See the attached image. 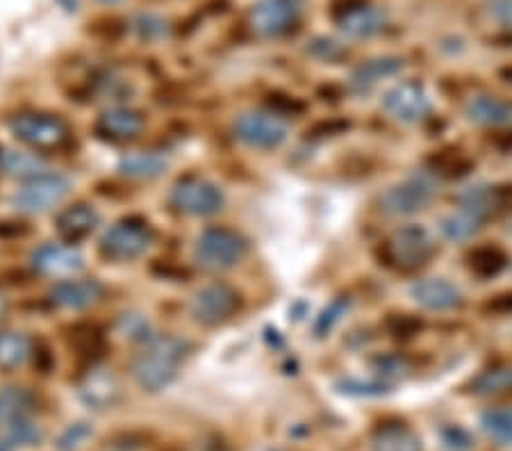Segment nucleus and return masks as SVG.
<instances>
[{
  "instance_id": "41",
  "label": "nucleus",
  "mask_w": 512,
  "mask_h": 451,
  "mask_svg": "<svg viewBox=\"0 0 512 451\" xmlns=\"http://www.w3.org/2000/svg\"><path fill=\"white\" fill-rule=\"evenodd\" d=\"M487 14L490 19L512 35V0H490L487 5Z\"/></svg>"
},
{
  "instance_id": "17",
  "label": "nucleus",
  "mask_w": 512,
  "mask_h": 451,
  "mask_svg": "<svg viewBox=\"0 0 512 451\" xmlns=\"http://www.w3.org/2000/svg\"><path fill=\"white\" fill-rule=\"evenodd\" d=\"M403 67H406V64H403L401 57H394V55L371 57V60L360 62L358 67L353 69L349 78V89L355 96H367L374 92L381 82L399 76Z\"/></svg>"
},
{
  "instance_id": "3",
  "label": "nucleus",
  "mask_w": 512,
  "mask_h": 451,
  "mask_svg": "<svg viewBox=\"0 0 512 451\" xmlns=\"http://www.w3.org/2000/svg\"><path fill=\"white\" fill-rule=\"evenodd\" d=\"M249 242L233 228L212 226L196 237L194 262L205 272H228L246 258Z\"/></svg>"
},
{
  "instance_id": "21",
  "label": "nucleus",
  "mask_w": 512,
  "mask_h": 451,
  "mask_svg": "<svg viewBox=\"0 0 512 451\" xmlns=\"http://www.w3.org/2000/svg\"><path fill=\"white\" fill-rule=\"evenodd\" d=\"M98 224H101V215H98L96 208L87 203L69 205V208H64L55 219L57 233H60L69 244L85 240V237L96 231Z\"/></svg>"
},
{
  "instance_id": "24",
  "label": "nucleus",
  "mask_w": 512,
  "mask_h": 451,
  "mask_svg": "<svg viewBox=\"0 0 512 451\" xmlns=\"http://www.w3.org/2000/svg\"><path fill=\"white\" fill-rule=\"evenodd\" d=\"M501 205V194L490 183H476L469 185L458 196V208L467 210L469 215L478 217L481 221L490 219Z\"/></svg>"
},
{
  "instance_id": "9",
  "label": "nucleus",
  "mask_w": 512,
  "mask_h": 451,
  "mask_svg": "<svg viewBox=\"0 0 512 451\" xmlns=\"http://www.w3.org/2000/svg\"><path fill=\"white\" fill-rule=\"evenodd\" d=\"M71 192V180L55 174V171H46L37 178H30L23 183L19 192L12 196L14 208L26 215H41L60 205Z\"/></svg>"
},
{
  "instance_id": "46",
  "label": "nucleus",
  "mask_w": 512,
  "mask_h": 451,
  "mask_svg": "<svg viewBox=\"0 0 512 451\" xmlns=\"http://www.w3.org/2000/svg\"><path fill=\"white\" fill-rule=\"evenodd\" d=\"M98 3H103V5H117V3H121V0H98Z\"/></svg>"
},
{
  "instance_id": "44",
  "label": "nucleus",
  "mask_w": 512,
  "mask_h": 451,
  "mask_svg": "<svg viewBox=\"0 0 512 451\" xmlns=\"http://www.w3.org/2000/svg\"><path fill=\"white\" fill-rule=\"evenodd\" d=\"M60 5L66 12H78V0H60Z\"/></svg>"
},
{
  "instance_id": "40",
  "label": "nucleus",
  "mask_w": 512,
  "mask_h": 451,
  "mask_svg": "<svg viewBox=\"0 0 512 451\" xmlns=\"http://www.w3.org/2000/svg\"><path fill=\"white\" fill-rule=\"evenodd\" d=\"M308 53L312 57H317V60L321 62H335L340 60V57L344 55V48L337 44L335 39H326V37H317L312 44L308 46Z\"/></svg>"
},
{
  "instance_id": "33",
  "label": "nucleus",
  "mask_w": 512,
  "mask_h": 451,
  "mask_svg": "<svg viewBox=\"0 0 512 451\" xmlns=\"http://www.w3.org/2000/svg\"><path fill=\"white\" fill-rule=\"evenodd\" d=\"M5 438L10 440V445H19V447H32L39 445L44 440V429L32 420V417H26V420H19L14 424L5 426Z\"/></svg>"
},
{
  "instance_id": "19",
  "label": "nucleus",
  "mask_w": 512,
  "mask_h": 451,
  "mask_svg": "<svg viewBox=\"0 0 512 451\" xmlns=\"http://www.w3.org/2000/svg\"><path fill=\"white\" fill-rule=\"evenodd\" d=\"M80 399L89 408L107 410L121 399V383L110 369H92L80 383Z\"/></svg>"
},
{
  "instance_id": "16",
  "label": "nucleus",
  "mask_w": 512,
  "mask_h": 451,
  "mask_svg": "<svg viewBox=\"0 0 512 451\" xmlns=\"http://www.w3.org/2000/svg\"><path fill=\"white\" fill-rule=\"evenodd\" d=\"M48 297L57 308L87 310L105 297V287L96 278H66L51 287Z\"/></svg>"
},
{
  "instance_id": "31",
  "label": "nucleus",
  "mask_w": 512,
  "mask_h": 451,
  "mask_svg": "<svg viewBox=\"0 0 512 451\" xmlns=\"http://www.w3.org/2000/svg\"><path fill=\"white\" fill-rule=\"evenodd\" d=\"M506 256L499 246H481L469 256V269L478 278H492L497 276L503 267H506Z\"/></svg>"
},
{
  "instance_id": "36",
  "label": "nucleus",
  "mask_w": 512,
  "mask_h": 451,
  "mask_svg": "<svg viewBox=\"0 0 512 451\" xmlns=\"http://www.w3.org/2000/svg\"><path fill=\"white\" fill-rule=\"evenodd\" d=\"M374 372L378 374V379L390 383L392 381H399V379H406V376L412 372V367L406 358L396 356V354H385V356H378L374 358Z\"/></svg>"
},
{
  "instance_id": "1",
  "label": "nucleus",
  "mask_w": 512,
  "mask_h": 451,
  "mask_svg": "<svg viewBox=\"0 0 512 451\" xmlns=\"http://www.w3.org/2000/svg\"><path fill=\"white\" fill-rule=\"evenodd\" d=\"M192 354V342L178 335H155L132 360V379L146 392H160L178 379L180 367Z\"/></svg>"
},
{
  "instance_id": "29",
  "label": "nucleus",
  "mask_w": 512,
  "mask_h": 451,
  "mask_svg": "<svg viewBox=\"0 0 512 451\" xmlns=\"http://www.w3.org/2000/svg\"><path fill=\"white\" fill-rule=\"evenodd\" d=\"M469 388H472V392L478 397H494L503 395V392H512V367L494 365L490 369H483V372L469 383Z\"/></svg>"
},
{
  "instance_id": "7",
  "label": "nucleus",
  "mask_w": 512,
  "mask_h": 451,
  "mask_svg": "<svg viewBox=\"0 0 512 451\" xmlns=\"http://www.w3.org/2000/svg\"><path fill=\"white\" fill-rule=\"evenodd\" d=\"M169 203L180 215L212 217L224 210L226 194L219 185L201 176H185L171 187Z\"/></svg>"
},
{
  "instance_id": "4",
  "label": "nucleus",
  "mask_w": 512,
  "mask_h": 451,
  "mask_svg": "<svg viewBox=\"0 0 512 451\" xmlns=\"http://www.w3.org/2000/svg\"><path fill=\"white\" fill-rule=\"evenodd\" d=\"M435 256V237L421 224L396 228L385 242V258L401 272H417Z\"/></svg>"
},
{
  "instance_id": "37",
  "label": "nucleus",
  "mask_w": 512,
  "mask_h": 451,
  "mask_svg": "<svg viewBox=\"0 0 512 451\" xmlns=\"http://www.w3.org/2000/svg\"><path fill=\"white\" fill-rule=\"evenodd\" d=\"M132 30L142 41H160L169 35V23L162 16L155 14H139L132 21Z\"/></svg>"
},
{
  "instance_id": "12",
  "label": "nucleus",
  "mask_w": 512,
  "mask_h": 451,
  "mask_svg": "<svg viewBox=\"0 0 512 451\" xmlns=\"http://www.w3.org/2000/svg\"><path fill=\"white\" fill-rule=\"evenodd\" d=\"M303 0H258L251 10V26L260 37H285L299 26Z\"/></svg>"
},
{
  "instance_id": "25",
  "label": "nucleus",
  "mask_w": 512,
  "mask_h": 451,
  "mask_svg": "<svg viewBox=\"0 0 512 451\" xmlns=\"http://www.w3.org/2000/svg\"><path fill=\"white\" fill-rule=\"evenodd\" d=\"M35 354V344L26 333L0 331V369L10 372L28 363Z\"/></svg>"
},
{
  "instance_id": "14",
  "label": "nucleus",
  "mask_w": 512,
  "mask_h": 451,
  "mask_svg": "<svg viewBox=\"0 0 512 451\" xmlns=\"http://www.w3.org/2000/svg\"><path fill=\"white\" fill-rule=\"evenodd\" d=\"M410 299L424 310H431V313H447V310L462 306L465 294L449 278L428 276L410 285Z\"/></svg>"
},
{
  "instance_id": "6",
  "label": "nucleus",
  "mask_w": 512,
  "mask_h": 451,
  "mask_svg": "<svg viewBox=\"0 0 512 451\" xmlns=\"http://www.w3.org/2000/svg\"><path fill=\"white\" fill-rule=\"evenodd\" d=\"M233 133L249 149L274 151L289 139V123L278 112L251 110L242 112L235 119Z\"/></svg>"
},
{
  "instance_id": "45",
  "label": "nucleus",
  "mask_w": 512,
  "mask_h": 451,
  "mask_svg": "<svg viewBox=\"0 0 512 451\" xmlns=\"http://www.w3.org/2000/svg\"><path fill=\"white\" fill-rule=\"evenodd\" d=\"M0 451H12L10 440H7L5 436H0Z\"/></svg>"
},
{
  "instance_id": "15",
  "label": "nucleus",
  "mask_w": 512,
  "mask_h": 451,
  "mask_svg": "<svg viewBox=\"0 0 512 451\" xmlns=\"http://www.w3.org/2000/svg\"><path fill=\"white\" fill-rule=\"evenodd\" d=\"M32 267L35 272L48 278H66L78 274L85 267V258L78 249H73L71 244L60 242H46L39 249L32 251Z\"/></svg>"
},
{
  "instance_id": "13",
  "label": "nucleus",
  "mask_w": 512,
  "mask_h": 451,
  "mask_svg": "<svg viewBox=\"0 0 512 451\" xmlns=\"http://www.w3.org/2000/svg\"><path fill=\"white\" fill-rule=\"evenodd\" d=\"M333 16L346 37L371 39L387 28V14L381 7L371 5L369 0H344L335 3Z\"/></svg>"
},
{
  "instance_id": "35",
  "label": "nucleus",
  "mask_w": 512,
  "mask_h": 451,
  "mask_svg": "<svg viewBox=\"0 0 512 451\" xmlns=\"http://www.w3.org/2000/svg\"><path fill=\"white\" fill-rule=\"evenodd\" d=\"M119 333L123 338H128L132 342H151L155 338V328L153 324L142 313H126L119 317L117 322Z\"/></svg>"
},
{
  "instance_id": "2",
  "label": "nucleus",
  "mask_w": 512,
  "mask_h": 451,
  "mask_svg": "<svg viewBox=\"0 0 512 451\" xmlns=\"http://www.w3.org/2000/svg\"><path fill=\"white\" fill-rule=\"evenodd\" d=\"M437 192H440L437 190V178L431 171H415V174L387 187L378 205L387 217H415L431 208Z\"/></svg>"
},
{
  "instance_id": "5",
  "label": "nucleus",
  "mask_w": 512,
  "mask_h": 451,
  "mask_svg": "<svg viewBox=\"0 0 512 451\" xmlns=\"http://www.w3.org/2000/svg\"><path fill=\"white\" fill-rule=\"evenodd\" d=\"M12 135L35 151H60L69 144L66 121L46 112H21L10 119Z\"/></svg>"
},
{
  "instance_id": "28",
  "label": "nucleus",
  "mask_w": 512,
  "mask_h": 451,
  "mask_svg": "<svg viewBox=\"0 0 512 451\" xmlns=\"http://www.w3.org/2000/svg\"><path fill=\"white\" fill-rule=\"evenodd\" d=\"M32 410H35V397L26 388L12 385V388L0 390V424L3 426L32 417Z\"/></svg>"
},
{
  "instance_id": "32",
  "label": "nucleus",
  "mask_w": 512,
  "mask_h": 451,
  "mask_svg": "<svg viewBox=\"0 0 512 451\" xmlns=\"http://www.w3.org/2000/svg\"><path fill=\"white\" fill-rule=\"evenodd\" d=\"M390 388L392 385L381 379L362 381V379H353V376L351 379H342L335 383V390L346 397H383L387 392H392Z\"/></svg>"
},
{
  "instance_id": "38",
  "label": "nucleus",
  "mask_w": 512,
  "mask_h": 451,
  "mask_svg": "<svg viewBox=\"0 0 512 451\" xmlns=\"http://www.w3.org/2000/svg\"><path fill=\"white\" fill-rule=\"evenodd\" d=\"M440 440H442V447L447 451H472L476 440L472 433L467 429H462L458 424H449L444 426L440 431Z\"/></svg>"
},
{
  "instance_id": "27",
  "label": "nucleus",
  "mask_w": 512,
  "mask_h": 451,
  "mask_svg": "<svg viewBox=\"0 0 512 451\" xmlns=\"http://www.w3.org/2000/svg\"><path fill=\"white\" fill-rule=\"evenodd\" d=\"M0 171L7 176L30 180L41 174H46L48 167L46 162L37 158L35 153L26 151H14V149H0Z\"/></svg>"
},
{
  "instance_id": "18",
  "label": "nucleus",
  "mask_w": 512,
  "mask_h": 451,
  "mask_svg": "<svg viewBox=\"0 0 512 451\" xmlns=\"http://www.w3.org/2000/svg\"><path fill=\"white\" fill-rule=\"evenodd\" d=\"M144 133V117L132 108H112L96 121V135L105 142H132Z\"/></svg>"
},
{
  "instance_id": "42",
  "label": "nucleus",
  "mask_w": 512,
  "mask_h": 451,
  "mask_svg": "<svg viewBox=\"0 0 512 451\" xmlns=\"http://www.w3.org/2000/svg\"><path fill=\"white\" fill-rule=\"evenodd\" d=\"M469 167H472V162H469L465 155L458 151H451L440 158V169H442V174H447V176H465Z\"/></svg>"
},
{
  "instance_id": "39",
  "label": "nucleus",
  "mask_w": 512,
  "mask_h": 451,
  "mask_svg": "<svg viewBox=\"0 0 512 451\" xmlns=\"http://www.w3.org/2000/svg\"><path fill=\"white\" fill-rule=\"evenodd\" d=\"M92 426L85 424V422H78V424H71L69 429H66L60 440H57V449L60 451H76L80 445H85V442L92 438Z\"/></svg>"
},
{
  "instance_id": "11",
  "label": "nucleus",
  "mask_w": 512,
  "mask_h": 451,
  "mask_svg": "<svg viewBox=\"0 0 512 451\" xmlns=\"http://www.w3.org/2000/svg\"><path fill=\"white\" fill-rule=\"evenodd\" d=\"M239 292L226 283H210L194 292L189 301V313L201 326H219L228 322L239 310Z\"/></svg>"
},
{
  "instance_id": "26",
  "label": "nucleus",
  "mask_w": 512,
  "mask_h": 451,
  "mask_svg": "<svg viewBox=\"0 0 512 451\" xmlns=\"http://www.w3.org/2000/svg\"><path fill=\"white\" fill-rule=\"evenodd\" d=\"M485 221H481L474 215H469L467 210H453L449 215L440 219V233L447 242L462 244L474 240V237L483 231Z\"/></svg>"
},
{
  "instance_id": "22",
  "label": "nucleus",
  "mask_w": 512,
  "mask_h": 451,
  "mask_svg": "<svg viewBox=\"0 0 512 451\" xmlns=\"http://www.w3.org/2000/svg\"><path fill=\"white\" fill-rule=\"evenodd\" d=\"M171 167V160L167 153L160 151H137L126 153L117 162V171L121 176L132 180H155L164 176Z\"/></svg>"
},
{
  "instance_id": "23",
  "label": "nucleus",
  "mask_w": 512,
  "mask_h": 451,
  "mask_svg": "<svg viewBox=\"0 0 512 451\" xmlns=\"http://www.w3.org/2000/svg\"><path fill=\"white\" fill-rule=\"evenodd\" d=\"M369 447L371 451H424L421 438L403 422H385L378 426Z\"/></svg>"
},
{
  "instance_id": "8",
  "label": "nucleus",
  "mask_w": 512,
  "mask_h": 451,
  "mask_svg": "<svg viewBox=\"0 0 512 451\" xmlns=\"http://www.w3.org/2000/svg\"><path fill=\"white\" fill-rule=\"evenodd\" d=\"M153 240L155 233L148 226V221L139 217H128L107 228L98 249L110 260H135L151 249Z\"/></svg>"
},
{
  "instance_id": "10",
  "label": "nucleus",
  "mask_w": 512,
  "mask_h": 451,
  "mask_svg": "<svg viewBox=\"0 0 512 451\" xmlns=\"http://www.w3.org/2000/svg\"><path fill=\"white\" fill-rule=\"evenodd\" d=\"M383 110L387 117L403 123V126H415L426 121L433 112V98L428 89L415 80H403L383 94Z\"/></svg>"
},
{
  "instance_id": "34",
  "label": "nucleus",
  "mask_w": 512,
  "mask_h": 451,
  "mask_svg": "<svg viewBox=\"0 0 512 451\" xmlns=\"http://www.w3.org/2000/svg\"><path fill=\"white\" fill-rule=\"evenodd\" d=\"M351 303L353 301L349 297H337L333 303H330L324 313L317 317L315 326H312V331H315V338L321 340V338H326V335L333 333V328L340 324L342 319L346 317V313L351 310Z\"/></svg>"
},
{
  "instance_id": "20",
  "label": "nucleus",
  "mask_w": 512,
  "mask_h": 451,
  "mask_svg": "<svg viewBox=\"0 0 512 451\" xmlns=\"http://www.w3.org/2000/svg\"><path fill=\"white\" fill-rule=\"evenodd\" d=\"M467 121L483 128L512 126V103L492 94H476L465 103Z\"/></svg>"
},
{
  "instance_id": "30",
  "label": "nucleus",
  "mask_w": 512,
  "mask_h": 451,
  "mask_svg": "<svg viewBox=\"0 0 512 451\" xmlns=\"http://www.w3.org/2000/svg\"><path fill=\"white\" fill-rule=\"evenodd\" d=\"M481 429L501 447H512V406L490 408L481 415Z\"/></svg>"
},
{
  "instance_id": "43",
  "label": "nucleus",
  "mask_w": 512,
  "mask_h": 451,
  "mask_svg": "<svg viewBox=\"0 0 512 451\" xmlns=\"http://www.w3.org/2000/svg\"><path fill=\"white\" fill-rule=\"evenodd\" d=\"M73 344H76L80 354H98V351L103 349V338L101 333L94 331V328H87V331L76 333Z\"/></svg>"
}]
</instances>
